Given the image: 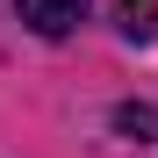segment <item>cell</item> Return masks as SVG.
<instances>
[{
    "label": "cell",
    "mask_w": 158,
    "mask_h": 158,
    "mask_svg": "<svg viewBox=\"0 0 158 158\" xmlns=\"http://www.w3.org/2000/svg\"><path fill=\"white\" fill-rule=\"evenodd\" d=\"M15 7H22V22L36 36H72L79 15H86V0H15Z\"/></svg>",
    "instance_id": "1"
},
{
    "label": "cell",
    "mask_w": 158,
    "mask_h": 158,
    "mask_svg": "<svg viewBox=\"0 0 158 158\" xmlns=\"http://www.w3.org/2000/svg\"><path fill=\"white\" fill-rule=\"evenodd\" d=\"M115 29L129 43H151L158 36V0H122V7H115Z\"/></svg>",
    "instance_id": "2"
},
{
    "label": "cell",
    "mask_w": 158,
    "mask_h": 158,
    "mask_svg": "<svg viewBox=\"0 0 158 158\" xmlns=\"http://www.w3.org/2000/svg\"><path fill=\"white\" fill-rule=\"evenodd\" d=\"M115 129H122V137H151V129H158V115L144 108V101H122V108H115Z\"/></svg>",
    "instance_id": "3"
}]
</instances>
